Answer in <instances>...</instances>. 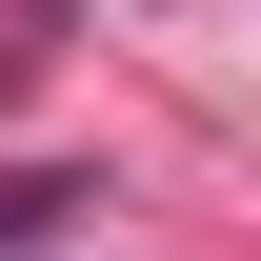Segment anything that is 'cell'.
Here are the masks:
<instances>
[{"label": "cell", "instance_id": "6da1fadb", "mask_svg": "<svg viewBox=\"0 0 261 261\" xmlns=\"http://www.w3.org/2000/svg\"><path fill=\"white\" fill-rule=\"evenodd\" d=\"M81 221V181H0V241H61Z\"/></svg>", "mask_w": 261, "mask_h": 261}]
</instances>
